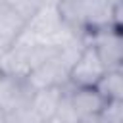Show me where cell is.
<instances>
[{
  "label": "cell",
  "instance_id": "9c48e42d",
  "mask_svg": "<svg viewBox=\"0 0 123 123\" xmlns=\"http://www.w3.org/2000/svg\"><path fill=\"white\" fill-rule=\"evenodd\" d=\"M2 4L10 10V12H13L15 15H19L25 23L44 6V4H48L46 0H2Z\"/></svg>",
  "mask_w": 123,
  "mask_h": 123
},
{
  "label": "cell",
  "instance_id": "7c38bea8",
  "mask_svg": "<svg viewBox=\"0 0 123 123\" xmlns=\"http://www.w3.org/2000/svg\"><path fill=\"white\" fill-rule=\"evenodd\" d=\"M2 8H4V4H2V0H0V10H2Z\"/></svg>",
  "mask_w": 123,
  "mask_h": 123
},
{
  "label": "cell",
  "instance_id": "ba28073f",
  "mask_svg": "<svg viewBox=\"0 0 123 123\" xmlns=\"http://www.w3.org/2000/svg\"><path fill=\"white\" fill-rule=\"evenodd\" d=\"M62 90L63 88H40V90H35L33 92L29 106L37 111V115L42 121L54 117L56 108H58V102H60V96H62Z\"/></svg>",
  "mask_w": 123,
  "mask_h": 123
},
{
  "label": "cell",
  "instance_id": "6da1fadb",
  "mask_svg": "<svg viewBox=\"0 0 123 123\" xmlns=\"http://www.w3.org/2000/svg\"><path fill=\"white\" fill-rule=\"evenodd\" d=\"M62 23L83 38L98 29L121 27V2L110 0H58L56 2Z\"/></svg>",
  "mask_w": 123,
  "mask_h": 123
},
{
  "label": "cell",
  "instance_id": "277c9868",
  "mask_svg": "<svg viewBox=\"0 0 123 123\" xmlns=\"http://www.w3.org/2000/svg\"><path fill=\"white\" fill-rule=\"evenodd\" d=\"M106 67L100 62L98 54L94 52V48L90 44L85 42V46L81 48L77 60L73 62L69 75H67V85L69 86H94L98 83V79L104 75Z\"/></svg>",
  "mask_w": 123,
  "mask_h": 123
},
{
  "label": "cell",
  "instance_id": "8fae6325",
  "mask_svg": "<svg viewBox=\"0 0 123 123\" xmlns=\"http://www.w3.org/2000/svg\"><path fill=\"white\" fill-rule=\"evenodd\" d=\"M77 123H106V119L98 113V115H90V117H83V119H79Z\"/></svg>",
  "mask_w": 123,
  "mask_h": 123
},
{
  "label": "cell",
  "instance_id": "7a4b0ae2",
  "mask_svg": "<svg viewBox=\"0 0 123 123\" xmlns=\"http://www.w3.org/2000/svg\"><path fill=\"white\" fill-rule=\"evenodd\" d=\"M85 42L94 48L106 69L123 67V33L119 25L98 29L85 37Z\"/></svg>",
  "mask_w": 123,
  "mask_h": 123
},
{
  "label": "cell",
  "instance_id": "8992f818",
  "mask_svg": "<svg viewBox=\"0 0 123 123\" xmlns=\"http://www.w3.org/2000/svg\"><path fill=\"white\" fill-rule=\"evenodd\" d=\"M25 25L27 23L19 15L10 12L6 6L0 10V56L19 40L25 31Z\"/></svg>",
  "mask_w": 123,
  "mask_h": 123
},
{
  "label": "cell",
  "instance_id": "3957f363",
  "mask_svg": "<svg viewBox=\"0 0 123 123\" xmlns=\"http://www.w3.org/2000/svg\"><path fill=\"white\" fill-rule=\"evenodd\" d=\"M33 86L27 77L4 75L0 77V117H6L25 106H29L33 96Z\"/></svg>",
  "mask_w": 123,
  "mask_h": 123
},
{
  "label": "cell",
  "instance_id": "5b68a950",
  "mask_svg": "<svg viewBox=\"0 0 123 123\" xmlns=\"http://www.w3.org/2000/svg\"><path fill=\"white\" fill-rule=\"evenodd\" d=\"M65 90H67L69 102L75 110V115L79 119L98 115L106 106V100L98 94V90L94 86H69L67 85Z\"/></svg>",
  "mask_w": 123,
  "mask_h": 123
},
{
  "label": "cell",
  "instance_id": "30bf717a",
  "mask_svg": "<svg viewBox=\"0 0 123 123\" xmlns=\"http://www.w3.org/2000/svg\"><path fill=\"white\" fill-rule=\"evenodd\" d=\"M2 123H44V121L37 115V111L31 106H25V108L2 117Z\"/></svg>",
  "mask_w": 123,
  "mask_h": 123
},
{
  "label": "cell",
  "instance_id": "4fadbf2b",
  "mask_svg": "<svg viewBox=\"0 0 123 123\" xmlns=\"http://www.w3.org/2000/svg\"><path fill=\"white\" fill-rule=\"evenodd\" d=\"M46 2H58V0H46Z\"/></svg>",
  "mask_w": 123,
  "mask_h": 123
},
{
  "label": "cell",
  "instance_id": "52a82bcc",
  "mask_svg": "<svg viewBox=\"0 0 123 123\" xmlns=\"http://www.w3.org/2000/svg\"><path fill=\"white\" fill-rule=\"evenodd\" d=\"M94 88L106 102L123 100V67L106 69L104 75L94 85Z\"/></svg>",
  "mask_w": 123,
  "mask_h": 123
},
{
  "label": "cell",
  "instance_id": "5bb4252c",
  "mask_svg": "<svg viewBox=\"0 0 123 123\" xmlns=\"http://www.w3.org/2000/svg\"><path fill=\"white\" fill-rule=\"evenodd\" d=\"M0 77H2V71H0Z\"/></svg>",
  "mask_w": 123,
  "mask_h": 123
}]
</instances>
